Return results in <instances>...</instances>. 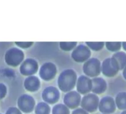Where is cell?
Returning a JSON list of instances; mask_svg holds the SVG:
<instances>
[{"instance_id": "27", "label": "cell", "mask_w": 126, "mask_h": 114, "mask_svg": "<svg viewBox=\"0 0 126 114\" xmlns=\"http://www.w3.org/2000/svg\"><path fill=\"white\" fill-rule=\"evenodd\" d=\"M123 76L124 77L125 79H126V66L124 68L123 71Z\"/></svg>"}, {"instance_id": "1", "label": "cell", "mask_w": 126, "mask_h": 114, "mask_svg": "<svg viewBox=\"0 0 126 114\" xmlns=\"http://www.w3.org/2000/svg\"><path fill=\"white\" fill-rule=\"evenodd\" d=\"M77 80V75L71 69L66 70L61 73L58 77L59 88L63 92H69L74 89Z\"/></svg>"}, {"instance_id": "18", "label": "cell", "mask_w": 126, "mask_h": 114, "mask_svg": "<svg viewBox=\"0 0 126 114\" xmlns=\"http://www.w3.org/2000/svg\"><path fill=\"white\" fill-rule=\"evenodd\" d=\"M35 112L36 114H49L50 107L45 102H40L36 106Z\"/></svg>"}, {"instance_id": "25", "label": "cell", "mask_w": 126, "mask_h": 114, "mask_svg": "<svg viewBox=\"0 0 126 114\" xmlns=\"http://www.w3.org/2000/svg\"><path fill=\"white\" fill-rule=\"evenodd\" d=\"M6 114H22L20 110L16 107H10L6 112Z\"/></svg>"}, {"instance_id": "23", "label": "cell", "mask_w": 126, "mask_h": 114, "mask_svg": "<svg viewBox=\"0 0 126 114\" xmlns=\"http://www.w3.org/2000/svg\"><path fill=\"white\" fill-rule=\"evenodd\" d=\"M6 87L3 84L0 83V99H3L6 94Z\"/></svg>"}, {"instance_id": "29", "label": "cell", "mask_w": 126, "mask_h": 114, "mask_svg": "<svg viewBox=\"0 0 126 114\" xmlns=\"http://www.w3.org/2000/svg\"><path fill=\"white\" fill-rule=\"evenodd\" d=\"M121 114H126V111L123 112H122Z\"/></svg>"}, {"instance_id": "6", "label": "cell", "mask_w": 126, "mask_h": 114, "mask_svg": "<svg viewBox=\"0 0 126 114\" xmlns=\"http://www.w3.org/2000/svg\"><path fill=\"white\" fill-rule=\"evenodd\" d=\"M35 104V102L34 99L27 94L20 95L17 101L19 109L25 113H30L33 111Z\"/></svg>"}, {"instance_id": "22", "label": "cell", "mask_w": 126, "mask_h": 114, "mask_svg": "<svg viewBox=\"0 0 126 114\" xmlns=\"http://www.w3.org/2000/svg\"><path fill=\"white\" fill-rule=\"evenodd\" d=\"M106 48L111 52H116L120 50L121 47V42H106Z\"/></svg>"}, {"instance_id": "20", "label": "cell", "mask_w": 126, "mask_h": 114, "mask_svg": "<svg viewBox=\"0 0 126 114\" xmlns=\"http://www.w3.org/2000/svg\"><path fill=\"white\" fill-rule=\"evenodd\" d=\"M77 45V42H60V48L64 51H70L74 49Z\"/></svg>"}, {"instance_id": "14", "label": "cell", "mask_w": 126, "mask_h": 114, "mask_svg": "<svg viewBox=\"0 0 126 114\" xmlns=\"http://www.w3.org/2000/svg\"><path fill=\"white\" fill-rule=\"evenodd\" d=\"M92 91L94 94H100L104 93L107 88L106 82L101 77H94L92 79Z\"/></svg>"}, {"instance_id": "10", "label": "cell", "mask_w": 126, "mask_h": 114, "mask_svg": "<svg viewBox=\"0 0 126 114\" xmlns=\"http://www.w3.org/2000/svg\"><path fill=\"white\" fill-rule=\"evenodd\" d=\"M98 107L100 111L103 114H112L116 110L115 102L111 97H104L100 100Z\"/></svg>"}, {"instance_id": "7", "label": "cell", "mask_w": 126, "mask_h": 114, "mask_svg": "<svg viewBox=\"0 0 126 114\" xmlns=\"http://www.w3.org/2000/svg\"><path fill=\"white\" fill-rule=\"evenodd\" d=\"M91 55V52L88 47L80 45L74 48L72 53V58L77 62H83L88 60Z\"/></svg>"}, {"instance_id": "28", "label": "cell", "mask_w": 126, "mask_h": 114, "mask_svg": "<svg viewBox=\"0 0 126 114\" xmlns=\"http://www.w3.org/2000/svg\"><path fill=\"white\" fill-rule=\"evenodd\" d=\"M122 45H123V48H124L125 50H126V42H123V43H122Z\"/></svg>"}, {"instance_id": "21", "label": "cell", "mask_w": 126, "mask_h": 114, "mask_svg": "<svg viewBox=\"0 0 126 114\" xmlns=\"http://www.w3.org/2000/svg\"><path fill=\"white\" fill-rule=\"evenodd\" d=\"M86 44L93 50L98 51L103 48L105 43L104 42H86Z\"/></svg>"}, {"instance_id": "5", "label": "cell", "mask_w": 126, "mask_h": 114, "mask_svg": "<svg viewBox=\"0 0 126 114\" xmlns=\"http://www.w3.org/2000/svg\"><path fill=\"white\" fill-rule=\"evenodd\" d=\"M119 70L117 61L113 58L105 59L101 65V71L105 76L112 77L115 76Z\"/></svg>"}, {"instance_id": "15", "label": "cell", "mask_w": 126, "mask_h": 114, "mask_svg": "<svg viewBox=\"0 0 126 114\" xmlns=\"http://www.w3.org/2000/svg\"><path fill=\"white\" fill-rule=\"evenodd\" d=\"M40 80L36 76H29L27 77L24 81V87L29 91H36L40 88Z\"/></svg>"}, {"instance_id": "16", "label": "cell", "mask_w": 126, "mask_h": 114, "mask_svg": "<svg viewBox=\"0 0 126 114\" xmlns=\"http://www.w3.org/2000/svg\"><path fill=\"white\" fill-rule=\"evenodd\" d=\"M112 58L117 61L119 70H122L126 66V54L124 52H117L114 54Z\"/></svg>"}, {"instance_id": "26", "label": "cell", "mask_w": 126, "mask_h": 114, "mask_svg": "<svg viewBox=\"0 0 126 114\" xmlns=\"http://www.w3.org/2000/svg\"><path fill=\"white\" fill-rule=\"evenodd\" d=\"M72 114H88L87 111L83 110V109H77L74 110Z\"/></svg>"}, {"instance_id": "4", "label": "cell", "mask_w": 126, "mask_h": 114, "mask_svg": "<svg viewBox=\"0 0 126 114\" xmlns=\"http://www.w3.org/2000/svg\"><path fill=\"white\" fill-rule=\"evenodd\" d=\"M81 107L88 112H93L97 110L99 105V98L96 94H86L81 100Z\"/></svg>"}, {"instance_id": "9", "label": "cell", "mask_w": 126, "mask_h": 114, "mask_svg": "<svg viewBox=\"0 0 126 114\" xmlns=\"http://www.w3.org/2000/svg\"><path fill=\"white\" fill-rule=\"evenodd\" d=\"M56 67L52 63H46L43 65L40 70L39 75L41 78L45 81H49L55 76Z\"/></svg>"}, {"instance_id": "12", "label": "cell", "mask_w": 126, "mask_h": 114, "mask_svg": "<svg viewBox=\"0 0 126 114\" xmlns=\"http://www.w3.org/2000/svg\"><path fill=\"white\" fill-rule=\"evenodd\" d=\"M80 95L76 91H71L67 93L64 97L65 105L70 109H75L79 105L80 103Z\"/></svg>"}, {"instance_id": "11", "label": "cell", "mask_w": 126, "mask_h": 114, "mask_svg": "<svg viewBox=\"0 0 126 114\" xmlns=\"http://www.w3.org/2000/svg\"><path fill=\"white\" fill-rule=\"evenodd\" d=\"M59 92L54 87H48L45 88L42 93V97L46 102L53 104L57 102L59 99Z\"/></svg>"}, {"instance_id": "24", "label": "cell", "mask_w": 126, "mask_h": 114, "mask_svg": "<svg viewBox=\"0 0 126 114\" xmlns=\"http://www.w3.org/2000/svg\"><path fill=\"white\" fill-rule=\"evenodd\" d=\"M33 43V42H16V44H17V45L22 48H29L30 46H32Z\"/></svg>"}, {"instance_id": "17", "label": "cell", "mask_w": 126, "mask_h": 114, "mask_svg": "<svg viewBox=\"0 0 126 114\" xmlns=\"http://www.w3.org/2000/svg\"><path fill=\"white\" fill-rule=\"evenodd\" d=\"M116 104L119 109H126V93H120L116 97Z\"/></svg>"}, {"instance_id": "8", "label": "cell", "mask_w": 126, "mask_h": 114, "mask_svg": "<svg viewBox=\"0 0 126 114\" xmlns=\"http://www.w3.org/2000/svg\"><path fill=\"white\" fill-rule=\"evenodd\" d=\"M38 66L37 61L33 59L28 58L21 64L20 71L25 76H31L38 71Z\"/></svg>"}, {"instance_id": "2", "label": "cell", "mask_w": 126, "mask_h": 114, "mask_svg": "<svg viewBox=\"0 0 126 114\" xmlns=\"http://www.w3.org/2000/svg\"><path fill=\"white\" fill-rule=\"evenodd\" d=\"M101 70L100 61L93 58L87 60L83 66V73L90 77H96L100 75Z\"/></svg>"}, {"instance_id": "13", "label": "cell", "mask_w": 126, "mask_h": 114, "mask_svg": "<svg viewBox=\"0 0 126 114\" xmlns=\"http://www.w3.org/2000/svg\"><path fill=\"white\" fill-rule=\"evenodd\" d=\"M92 79L85 76H81L77 79V90L82 94H88L92 91Z\"/></svg>"}, {"instance_id": "3", "label": "cell", "mask_w": 126, "mask_h": 114, "mask_svg": "<svg viewBox=\"0 0 126 114\" xmlns=\"http://www.w3.org/2000/svg\"><path fill=\"white\" fill-rule=\"evenodd\" d=\"M24 54L21 50L12 48L8 50L5 55V61L8 65L16 66L23 61Z\"/></svg>"}, {"instance_id": "19", "label": "cell", "mask_w": 126, "mask_h": 114, "mask_svg": "<svg viewBox=\"0 0 126 114\" xmlns=\"http://www.w3.org/2000/svg\"><path fill=\"white\" fill-rule=\"evenodd\" d=\"M53 114H69V110L66 105L59 104L54 105L53 109Z\"/></svg>"}]
</instances>
